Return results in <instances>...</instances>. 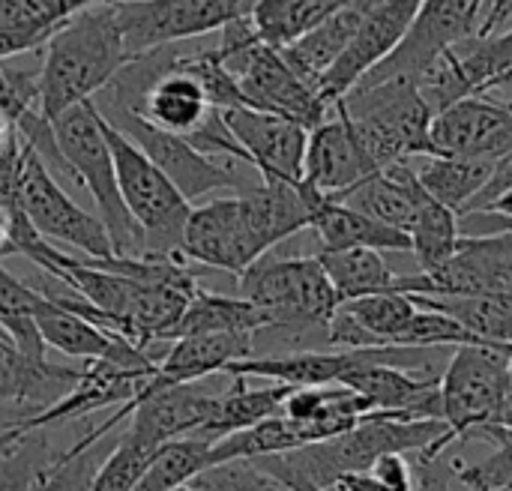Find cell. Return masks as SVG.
I'll use <instances>...</instances> for the list:
<instances>
[{
  "mask_svg": "<svg viewBox=\"0 0 512 491\" xmlns=\"http://www.w3.org/2000/svg\"><path fill=\"white\" fill-rule=\"evenodd\" d=\"M129 60L114 0L78 9L42 45L39 114L54 120L66 108L93 99Z\"/></svg>",
  "mask_w": 512,
  "mask_h": 491,
  "instance_id": "6da1fadb",
  "label": "cell"
},
{
  "mask_svg": "<svg viewBox=\"0 0 512 491\" xmlns=\"http://www.w3.org/2000/svg\"><path fill=\"white\" fill-rule=\"evenodd\" d=\"M447 435H453V429L444 420H405V417H393L384 411H369L351 429L333 438H324V441H315V444H306L279 456L249 459V462H255L261 471H267L270 477L282 483H306L318 489H333L339 477L366 471L372 468L375 459L387 453L411 456L438 444Z\"/></svg>",
  "mask_w": 512,
  "mask_h": 491,
  "instance_id": "7a4b0ae2",
  "label": "cell"
},
{
  "mask_svg": "<svg viewBox=\"0 0 512 491\" xmlns=\"http://www.w3.org/2000/svg\"><path fill=\"white\" fill-rule=\"evenodd\" d=\"M237 291L267 315L270 327L261 333H282L285 342H300L309 333L327 336V321L342 303L315 255L312 258L264 255L237 276Z\"/></svg>",
  "mask_w": 512,
  "mask_h": 491,
  "instance_id": "3957f363",
  "label": "cell"
},
{
  "mask_svg": "<svg viewBox=\"0 0 512 491\" xmlns=\"http://www.w3.org/2000/svg\"><path fill=\"white\" fill-rule=\"evenodd\" d=\"M219 33L222 36L216 51L237 75L249 108L297 120L306 129L324 123L333 114V105H327L324 96L291 69L285 54L261 42L252 18L231 21Z\"/></svg>",
  "mask_w": 512,
  "mask_h": 491,
  "instance_id": "277c9868",
  "label": "cell"
},
{
  "mask_svg": "<svg viewBox=\"0 0 512 491\" xmlns=\"http://www.w3.org/2000/svg\"><path fill=\"white\" fill-rule=\"evenodd\" d=\"M336 108H342L351 117L378 171L399 159L435 153L432 147L435 111L429 108L417 81L411 78L357 81L336 102Z\"/></svg>",
  "mask_w": 512,
  "mask_h": 491,
  "instance_id": "5b68a950",
  "label": "cell"
},
{
  "mask_svg": "<svg viewBox=\"0 0 512 491\" xmlns=\"http://www.w3.org/2000/svg\"><path fill=\"white\" fill-rule=\"evenodd\" d=\"M51 126H54L57 147L75 174V183H81L96 204V216L102 219L111 237L114 255H144L141 231L135 219L129 216L123 195H120L114 156H111L96 102L87 99V102L66 108L63 114L51 120Z\"/></svg>",
  "mask_w": 512,
  "mask_h": 491,
  "instance_id": "8992f818",
  "label": "cell"
},
{
  "mask_svg": "<svg viewBox=\"0 0 512 491\" xmlns=\"http://www.w3.org/2000/svg\"><path fill=\"white\" fill-rule=\"evenodd\" d=\"M93 102L111 126H117L126 138H132L159 165V171L183 192L189 204L210 192H249L261 183V171L246 159L204 156L183 135L153 126L147 117H141L138 111L120 102L111 99H93Z\"/></svg>",
  "mask_w": 512,
  "mask_h": 491,
  "instance_id": "52a82bcc",
  "label": "cell"
},
{
  "mask_svg": "<svg viewBox=\"0 0 512 491\" xmlns=\"http://www.w3.org/2000/svg\"><path fill=\"white\" fill-rule=\"evenodd\" d=\"M102 129L114 156L123 204L141 231L144 255L183 258L180 243H183V228H186L192 204L159 171V165L105 117H102Z\"/></svg>",
  "mask_w": 512,
  "mask_h": 491,
  "instance_id": "ba28073f",
  "label": "cell"
},
{
  "mask_svg": "<svg viewBox=\"0 0 512 491\" xmlns=\"http://www.w3.org/2000/svg\"><path fill=\"white\" fill-rule=\"evenodd\" d=\"M512 396L507 345H456L441 372V417L462 444L474 429L495 426Z\"/></svg>",
  "mask_w": 512,
  "mask_h": 491,
  "instance_id": "9c48e42d",
  "label": "cell"
},
{
  "mask_svg": "<svg viewBox=\"0 0 512 491\" xmlns=\"http://www.w3.org/2000/svg\"><path fill=\"white\" fill-rule=\"evenodd\" d=\"M18 207L24 210L30 225L54 246H69V252L75 249L84 258L114 255L102 219L72 201V195L60 186V180L45 168V162L33 153L27 141L21 156Z\"/></svg>",
  "mask_w": 512,
  "mask_h": 491,
  "instance_id": "30bf717a",
  "label": "cell"
},
{
  "mask_svg": "<svg viewBox=\"0 0 512 491\" xmlns=\"http://www.w3.org/2000/svg\"><path fill=\"white\" fill-rule=\"evenodd\" d=\"M258 0H114L117 24L132 57L249 18Z\"/></svg>",
  "mask_w": 512,
  "mask_h": 491,
  "instance_id": "8fae6325",
  "label": "cell"
},
{
  "mask_svg": "<svg viewBox=\"0 0 512 491\" xmlns=\"http://www.w3.org/2000/svg\"><path fill=\"white\" fill-rule=\"evenodd\" d=\"M405 294H453V297H495L512 294V234H486L459 240L450 261L429 273L396 279Z\"/></svg>",
  "mask_w": 512,
  "mask_h": 491,
  "instance_id": "7c38bea8",
  "label": "cell"
},
{
  "mask_svg": "<svg viewBox=\"0 0 512 491\" xmlns=\"http://www.w3.org/2000/svg\"><path fill=\"white\" fill-rule=\"evenodd\" d=\"M180 255L189 264H201L207 270H222L231 276H240L246 267H252L258 258L267 255L261 246L249 210L240 192L228 198H213L201 207L189 210Z\"/></svg>",
  "mask_w": 512,
  "mask_h": 491,
  "instance_id": "4fadbf2b",
  "label": "cell"
},
{
  "mask_svg": "<svg viewBox=\"0 0 512 491\" xmlns=\"http://www.w3.org/2000/svg\"><path fill=\"white\" fill-rule=\"evenodd\" d=\"M477 0H423L405 39L360 81L411 78L417 81L447 48L468 39L477 27Z\"/></svg>",
  "mask_w": 512,
  "mask_h": 491,
  "instance_id": "5bb4252c",
  "label": "cell"
},
{
  "mask_svg": "<svg viewBox=\"0 0 512 491\" xmlns=\"http://www.w3.org/2000/svg\"><path fill=\"white\" fill-rule=\"evenodd\" d=\"M213 405H216V393L204 390L201 381L171 384V387H156V390L141 387V393L132 402L120 405L108 420L114 426L129 420L126 435L156 450L174 438L195 435L213 414Z\"/></svg>",
  "mask_w": 512,
  "mask_h": 491,
  "instance_id": "9a60e30c",
  "label": "cell"
},
{
  "mask_svg": "<svg viewBox=\"0 0 512 491\" xmlns=\"http://www.w3.org/2000/svg\"><path fill=\"white\" fill-rule=\"evenodd\" d=\"M420 3L423 0H375L369 6L354 39L318 84L327 105H336L372 66H378L405 39L420 12Z\"/></svg>",
  "mask_w": 512,
  "mask_h": 491,
  "instance_id": "2e32d148",
  "label": "cell"
},
{
  "mask_svg": "<svg viewBox=\"0 0 512 491\" xmlns=\"http://www.w3.org/2000/svg\"><path fill=\"white\" fill-rule=\"evenodd\" d=\"M435 153L498 162L512 150V108L495 96H468L432 117Z\"/></svg>",
  "mask_w": 512,
  "mask_h": 491,
  "instance_id": "e0dca14e",
  "label": "cell"
},
{
  "mask_svg": "<svg viewBox=\"0 0 512 491\" xmlns=\"http://www.w3.org/2000/svg\"><path fill=\"white\" fill-rule=\"evenodd\" d=\"M231 135L249 156V162L261 171V177H279L300 183L306 165L309 129L297 120L258 111L249 105L222 111Z\"/></svg>",
  "mask_w": 512,
  "mask_h": 491,
  "instance_id": "ac0fdd59",
  "label": "cell"
},
{
  "mask_svg": "<svg viewBox=\"0 0 512 491\" xmlns=\"http://www.w3.org/2000/svg\"><path fill=\"white\" fill-rule=\"evenodd\" d=\"M375 171H378V165L372 162L351 117L333 105V114L324 123L309 129L303 180L312 189L336 198Z\"/></svg>",
  "mask_w": 512,
  "mask_h": 491,
  "instance_id": "d6986e66",
  "label": "cell"
},
{
  "mask_svg": "<svg viewBox=\"0 0 512 491\" xmlns=\"http://www.w3.org/2000/svg\"><path fill=\"white\" fill-rule=\"evenodd\" d=\"M255 354V336L249 333H204V336H180L159 357L153 378L144 384L150 390L171 384H192L210 375H225L234 360Z\"/></svg>",
  "mask_w": 512,
  "mask_h": 491,
  "instance_id": "ffe728a7",
  "label": "cell"
},
{
  "mask_svg": "<svg viewBox=\"0 0 512 491\" xmlns=\"http://www.w3.org/2000/svg\"><path fill=\"white\" fill-rule=\"evenodd\" d=\"M78 375H81V369L48 363V357L45 360L24 357L0 333V405L24 408L18 417L57 402L63 393H69L75 387Z\"/></svg>",
  "mask_w": 512,
  "mask_h": 491,
  "instance_id": "44dd1931",
  "label": "cell"
},
{
  "mask_svg": "<svg viewBox=\"0 0 512 491\" xmlns=\"http://www.w3.org/2000/svg\"><path fill=\"white\" fill-rule=\"evenodd\" d=\"M372 3L375 0H345L321 24H315L309 33H303L297 42H291V45H285L279 51L285 54V60L291 63V69L318 90L324 72L348 48V42L354 39V33H357L360 21L366 18V12H369Z\"/></svg>",
  "mask_w": 512,
  "mask_h": 491,
  "instance_id": "7402d4cb",
  "label": "cell"
},
{
  "mask_svg": "<svg viewBox=\"0 0 512 491\" xmlns=\"http://www.w3.org/2000/svg\"><path fill=\"white\" fill-rule=\"evenodd\" d=\"M348 369V351H315L297 348L288 354H264V357H243L234 360L225 375L249 378V381H270L285 387H321L339 384Z\"/></svg>",
  "mask_w": 512,
  "mask_h": 491,
  "instance_id": "603a6c76",
  "label": "cell"
},
{
  "mask_svg": "<svg viewBox=\"0 0 512 491\" xmlns=\"http://www.w3.org/2000/svg\"><path fill=\"white\" fill-rule=\"evenodd\" d=\"M132 111H138L141 117H147L153 126L165 132L189 135L210 114V102L201 84L171 60V66L144 90V96L138 99Z\"/></svg>",
  "mask_w": 512,
  "mask_h": 491,
  "instance_id": "cb8c5ba5",
  "label": "cell"
},
{
  "mask_svg": "<svg viewBox=\"0 0 512 491\" xmlns=\"http://www.w3.org/2000/svg\"><path fill=\"white\" fill-rule=\"evenodd\" d=\"M309 228L318 234L321 249L372 246L381 252H411V237L405 231H396V228H390V225H384L330 195L318 198Z\"/></svg>",
  "mask_w": 512,
  "mask_h": 491,
  "instance_id": "d4e9b609",
  "label": "cell"
},
{
  "mask_svg": "<svg viewBox=\"0 0 512 491\" xmlns=\"http://www.w3.org/2000/svg\"><path fill=\"white\" fill-rule=\"evenodd\" d=\"M408 162L420 177L423 189L459 216L471 210L474 198L483 192L495 168V162L489 159H465L447 153H420Z\"/></svg>",
  "mask_w": 512,
  "mask_h": 491,
  "instance_id": "484cf974",
  "label": "cell"
},
{
  "mask_svg": "<svg viewBox=\"0 0 512 491\" xmlns=\"http://www.w3.org/2000/svg\"><path fill=\"white\" fill-rule=\"evenodd\" d=\"M288 393H291V387H285V384L249 387V378H234L231 375V387L216 393L213 414L207 417V423L195 435L216 444L219 438H225L231 432L249 429V426L279 414Z\"/></svg>",
  "mask_w": 512,
  "mask_h": 491,
  "instance_id": "4316f807",
  "label": "cell"
},
{
  "mask_svg": "<svg viewBox=\"0 0 512 491\" xmlns=\"http://www.w3.org/2000/svg\"><path fill=\"white\" fill-rule=\"evenodd\" d=\"M36 327H39V336L45 342V348H54L60 351L63 357H72V360H96V357H105L114 345V333L102 330L99 324L87 321L84 315L66 309L63 303L45 297L39 291V300H36Z\"/></svg>",
  "mask_w": 512,
  "mask_h": 491,
  "instance_id": "83f0119b",
  "label": "cell"
},
{
  "mask_svg": "<svg viewBox=\"0 0 512 491\" xmlns=\"http://www.w3.org/2000/svg\"><path fill=\"white\" fill-rule=\"evenodd\" d=\"M270 321L267 315L249 303L246 297H228V294H213L198 288L174 330V339L180 336H204V333H249L258 336L267 330ZM171 339V342H174Z\"/></svg>",
  "mask_w": 512,
  "mask_h": 491,
  "instance_id": "f1b7e54d",
  "label": "cell"
},
{
  "mask_svg": "<svg viewBox=\"0 0 512 491\" xmlns=\"http://www.w3.org/2000/svg\"><path fill=\"white\" fill-rule=\"evenodd\" d=\"M315 258L321 261L342 303L366 297V294H378V291H393L399 279V273H393L390 264L384 261V252L372 246L318 249Z\"/></svg>",
  "mask_w": 512,
  "mask_h": 491,
  "instance_id": "f546056e",
  "label": "cell"
},
{
  "mask_svg": "<svg viewBox=\"0 0 512 491\" xmlns=\"http://www.w3.org/2000/svg\"><path fill=\"white\" fill-rule=\"evenodd\" d=\"M342 3L345 0H258L249 18L261 42L285 48L309 33L315 24H321Z\"/></svg>",
  "mask_w": 512,
  "mask_h": 491,
  "instance_id": "4dcf8cb0",
  "label": "cell"
},
{
  "mask_svg": "<svg viewBox=\"0 0 512 491\" xmlns=\"http://www.w3.org/2000/svg\"><path fill=\"white\" fill-rule=\"evenodd\" d=\"M39 291L0 267V333L30 360H45L48 348L36 327Z\"/></svg>",
  "mask_w": 512,
  "mask_h": 491,
  "instance_id": "1f68e13d",
  "label": "cell"
},
{
  "mask_svg": "<svg viewBox=\"0 0 512 491\" xmlns=\"http://www.w3.org/2000/svg\"><path fill=\"white\" fill-rule=\"evenodd\" d=\"M207 456H210V441L198 435L174 438L156 447L135 491H171L189 486L207 468Z\"/></svg>",
  "mask_w": 512,
  "mask_h": 491,
  "instance_id": "d6a6232c",
  "label": "cell"
},
{
  "mask_svg": "<svg viewBox=\"0 0 512 491\" xmlns=\"http://www.w3.org/2000/svg\"><path fill=\"white\" fill-rule=\"evenodd\" d=\"M459 240H462L459 213H453L450 207H444L426 192L417 210V222L411 228V252L417 258V270L429 273L441 267L444 261H450Z\"/></svg>",
  "mask_w": 512,
  "mask_h": 491,
  "instance_id": "836d02e7",
  "label": "cell"
},
{
  "mask_svg": "<svg viewBox=\"0 0 512 491\" xmlns=\"http://www.w3.org/2000/svg\"><path fill=\"white\" fill-rule=\"evenodd\" d=\"M120 435H102L99 441H90L81 435L66 453H57L54 462L27 486V491H90L96 477V468L108 456V450L117 444Z\"/></svg>",
  "mask_w": 512,
  "mask_h": 491,
  "instance_id": "e575fe53",
  "label": "cell"
},
{
  "mask_svg": "<svg viewBox=\"0 0 512 491\" xmlns=\"http://www.w3.org/2000/svg\"><path fill=\"white\" fill-rule=\"evenodd\" d=\"M354 321L375 339L378 348L384 345H399L402 333L408 330L411 318L417 315V303L411 294L405 291H378V294H366L357 300H345L342 303Z\"/></svg>",
  "mask_w": 512,
  "mask_h": 491,
  "instance_id": "d590c367",
  "label": "cell"
},
{
  "mask_svg": "<svg viewBox=\"0 0 512 491\" xmlns=\"http://www.w3.org/2000/svg\"><path fill=\"white\" fill-rule=\"evenodd\" d=\"M174 63L201 84L210 108L228 111V108L246 105V96L240 90L237 75L225 66V60L219 57L216 48H207V51H198V54H177Z\"/></svg>",
  "mask_w": 512,
  "mask_h": 491,
  "instance_id": "8d00e7d4",
  "label": "cell"
},
{
  "mask_svg": "<svg viewBox=\"0 0 512 491\" xmlns=\"http://www.w3.org/2000/svg\"><path fill=\"white\" fill-rule=\"evenodd\" d=\"M153 453L156 450L138 444L135 438H129L123 432L117 438V444L108 450V456L102 459V465L96 468V477L90 483V491H135Z\"/></svg>",
  "mask_w": 512,
  "mask_h": 491,
  "instance_id": "74e56055",
  "label": "cell"
},
{
  "mask_svg": "<svg viewBox=\"0 0 512 491\" xmlns=\"http://www.w3.org/2000/svg\"><path fill=\"white\" fill-rule=\"evenodd\" d=\"M192 486L198 491H294L249 459L210 465L192 480Z\"/></svg>",
  "mask_w": 512,
  "mask_h": 491,
  "instance_id": "f35d334b",
  "label": "cell"
},
{
  "mask_svg": "<svg viewBox=\"0 0 512 491\" xmlns=\"http://www.w3.org/2000/svg\"><path fill=\"white\" fill-rule=\"evenodd\" d=\"M21 156H24V138L15 129V138L0 150V210L18 207V180H21Z\"/></svg>",
  "mask_w": 512,
  "mask_h": 491,
  "instance_id": "ab89813d",
  "label": "cell"
},
{
  "mask_svg": "<svg viewBox=\"0 0 512 491\" xmlns=\"http://www.w3.org/2000/svg\"><path fill=\"white\" fill-rule=\"evenodd\" d=\"M507 189H512V150L507 156H501L498 162H495V168H492V177H489V183L483 186V192L474 198V204H471V210H483L486 204H492L498 195H504ZM468 210V213H471Z\"/></svg>",
  "mask_w": 512,
  "mask_h": 491,
  "instance_id": "60d3db41",
  "label": "cell"
},
{
  "mask_svg": "<svg viewBox=\"0 0 512 491\" xmlns=\"http://www.w3.org/2000/svg\"><path fill=\"white\" fill-rule=\"evenodd\" d=\"M333 491H393L390 486H384L372 471H357V474H345L336 480Z\"/></svg>",
  "mask_w": 512,
  "mask_h": 491,
  "instance_id": "b9f144b4",
  "label": "cell"
},
{
  "mask_svg": "<svg viewBox=\"0 0 512 491\" xmlns=\"http://www.w3.org/2000/svg\"><path fill=\"white\" fill-rule=\"evenodd\" d=\"M9 249V213L0 210V258H6Z\"/></svg>",
  "mask_w": 512,
  "mask_h": 491,
  "instance_id": "7bdbcfd3",
  "label": "cell"
},
{
  "mask_svg": "<svg viewBox=\"0 0 512 491\" xmlns=\"http://www.w3.org/2000/svg\"><path fill=\"white\" fill-rule=\"evenodd\" d=\"M12 138H15V126H12V123H9V120L0 114V150H3V147L12 141Z\"/></svg>",
  "mask_w": 512,
  "mask_h": 491,
  "instance_id": "ee69618b",
  "label": "cell"
},
{
  "mask_svg": "<svg viewBox=\"0 0 512 491\" xmlns=\"http://www.w3.org/2000/svg\"><path fill=\"white\" fill-rule=\"evenodd\" d=\"M171 491H198V489H195V486L189 483V486H180V489H171Z\"/></svg>",
  "mask_w": 512,
  "mask_h": 491,
  "instance_id": "f6af8a7d",
  "label": "cell"
},
{
  "mask_svg": "<svg viewBox=\"0 0 512 491\" xmlns=\"http://www.w3.org/2000/svg\"><path fill=\"white\" fill-rule=\"evenodd\" d=\"M510 378H512V348H510Z\"/></svg>",
  "mask_w": 512,
  "mask_h": 491,
  "instance_id": "bcb514c9",
  "label": "cell"
},
{
  "mask_svg": "<svg viewBox=\"0 0 512 491\" xmlns=\"http://www.w3.org/2000/svg\"><path fill=\"white\" fill-rule=\"evenodd\" d=\"M507 491H512V489H507Z\"/></svg>",
  "mask_w": 512,
  "mask_h": 491,
  "instance_id": "7dc6e473",
  "label": "cell"
}]
</instances>
